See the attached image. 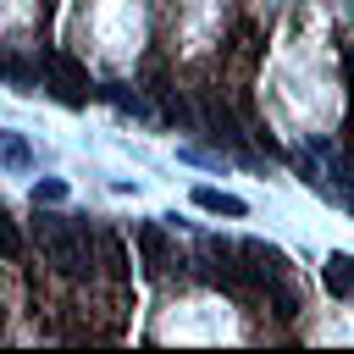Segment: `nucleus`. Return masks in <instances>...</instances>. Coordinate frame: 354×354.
Here are the masks:
<instances>
[{"label":"nucleus","mask_w":354,"mask_h":354,"mask_svg":"<svg viewBox=\"0 0 354 354\" xmlns=\"http://www.w3.org/2000/svg\"><path fill=\"white\" fill-rule=\"evenodd\" d=\"M0 77H6L11 88H22V94H39V88H44V66L28 61V55H11V50L0 55Z\"/></svg>","instance_id":"nucleus-5"},{"label":"nucleus","mask_w":354,"mask_h":354,"mask_svg":"<svg viewBox=\"0 0 354 354\" xmlns=\"http://www.w3.org/2000/svg\"><path fill=\"white\" fill-rule=\"evenodd\" d=\"M0 254L6 260H22V232H17V221H11L6 205H0Z\"/></svg>","instance_id":"nucleus-10"},{"label":"nucleus","mask_w":354,"mask_h":354,"mask_svg":"<svg viewBox=\"0 0 354 354\" xmlns=\"http://www.w3.org/2000/svg\"><path fill=\"white\" fill-rule=\"evenodd\" d=\"M28 238L39 243V254H44L61 277H94V227H88V221L39 205L33 221H28Z\"/></svg>","instance_id":"nucleus-1"},{"label":"nucleus","mask_w":354,"mask_h":354,"mask_svg":"<svg viewBox=\"0 0 354 354\" xmlns=\"http://www.w3.org/2000/svg\"><path fill=\"white\" fill-rule=\"evenodd\" d=\"M194 205H199V210H210V216H232V221H238V216H249V205H243L238 194L210 188V183H199V188H194Z\"/></svg>","instance_id":"nucleus-6"},{"label":"nucleus","mask_w":354,"mask_h":354,"mask_svg":"<svg viewBox=\"0 0 354 354\" xmlns=\"http://www.w3.org/2000/svg\"><path fill=\"white\" fill-rule=\"evenodd\" d=\"M39 66H44V88H50L61 105H83V100L94 94L88 72H83L72 55H61V50H44V55H39Z\"/></svg>","instance_id":"nucleus-2"},{"label":"nucleus","mask_w":354,"mask_h":354,"mask_svg":"<svg viewBox=\"0 0 354 354\" xmlns=\"http://www.w3.org/2000/svg\"><path fill=\"white\" fill-rule=\"evenodd\" d=\"M321 282L337 293V299H354V254H326V266H321Z\"/></svg>","instance_id":"nucleus-7"},{"label":"nucleus","mask_w":354,"mask_h":354,"mask_svg":"<svg viewBox=\"0 0 354 354\" xmlns=\"http://www.w3.org/2000/svg\"><path fill=\"white\" fill-rule=\"evenodd\" d=\"M100 94H105V100H111V105H116V111H127V116H149V105H144V100H138V94H127V88H122V83H105V88H100Z\"/></svg>","instance_id":"nucleus-9"},{"label":"nucleus","mask_w":354,"mask_h":354,"mask_svg":"<svg viewBox=\"0 0 354 354\" xmlns=\"http://www.w3.org/2000/svg\"><path fill=\"white\" fill-rule=\"evenodd\" d=\"M199 127L216 138V144H227V149H238L243 155V144H249V133L238 127V116L221 105V100H199Z\"/></svg>","instance_id":"nucleus-3"},{"label":"nucleus","mask_w":354,"mask_h":354,"mask_svg":"<svg viewBox=\"0 0 354 354\" xmlns=\"http://www.w3.org/2000/svg\"><path fill=\"white\" fill-rule=\"evenodd\" d=\"M138 249H144V266H149V277H171V271L183 277V266H188V260L171 249V238H166L160 227H144V232H138Z\"/></svg>","instance_id":"nucleus-4"},{"label":"nucleus","mask_w":354,"mask_h":354,"mask_svg":"<svg viewBox=\"0 0 354 354\" xmlns=\"http://www.w3.org/2000/svg\"><path fill=\"white\" fill-rule=\"evenodd\" d=\"M0 166H17V171H28V166H33V149H28V138H17V133H0Z\"/></svg>","instance_id":"nucleus-8"},{"label":"nucleus","mask_w":354,"mask_h":354,"mask_svg":"<svg viewBox=\"0 0 354 354\" xmlns=\"http://www.w3.org/2000/svg\"><path fill=\"white\" fill-rule=\"evenodd\" d=\"M61 199H66V183H55V177L33 183V205H61Z\"/></svg>","instance_id":"nucleus-11"}]
</instances>
